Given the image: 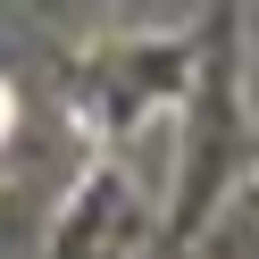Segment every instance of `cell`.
Returning <instances> with one entry per match:
<instances>
[{"label":"cell","instance_id":"obj_1","mask_svg":"<svg viewBox=\"0 0 259 259\" xmlns=\"http://www.w3.org/2000/svg\"><path fill=\"white\" fill-rule=\"evenodd\" d=\"M0 134H9V92H0Z\"/></svg>","mask_w":259,"mask_h":259}]
</instances>
